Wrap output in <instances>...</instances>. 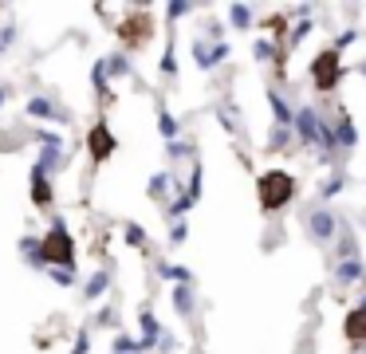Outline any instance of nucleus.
<instances>
[{"label":"nucleus","instance_id":"6ab92c4d","mask_svg":"<svg viewBox=\"0 0 366 354\" xmlns=\"http://www.w3.org/2000/svg\"><path fill=\"white\" fill-rule=\"evenodd\" d=\"M12 36H16V28H4V32H0V51H4V48L12 44Z\"/></svg>","mask_w":366,"mask_h":354},{"label":"nucleus","instance_id":"f8f14e48","mask_svg":"<svg viewBox=\"0 0 366 354\" xmlns=\"http://www.w3.org/2000/svg\"><path fill=\"white\" fill-rule=\"evenodd\" d=\"M28 114H40V118H51V122H63V114L55 107H51L48 98H32L28 103Z\"/></svg>","mask_w":366,"mask_h":354},{"label":"nucleus","instance_id":"f257e3e1","mask_svg":"<svg viewBox=\"0 0 366 354\" xmlns=\"http://www.w3.org/2000/svg\"><path fill=\"white\" fill-rule=\"evenodd\" d=\"M256 193H260V209L276 213V209H284L296 197V177L287 169H268V173L256 177Z\"/></svg>","mask_w":366,"mask_h":354},{"label":"nucleus","instance_id":"1a4fd4ad","mask_svg":"<svg viewBox=\"0 0 366 354\" xmlns=\"http://www.w3.org/2000/svg\"><path fill=\"white\" fill-rule=\"evenodd\" d=\"M268 107L276 110V126H284V130L296 126V110L284 103V95H280V91H268Z\"/></svg>","mask_w":366,"mask_h":354},{"label":"nucleus","instance_id":"9d476101","mask_svg":"<svg viewBox=\"0 0 366 354\" xmlns=\"http://www.w3.org/2000/svg\"><path fill=\"white\" fill-rule=\"evenodd\" d=\"M346 339L351 343H366V307H355L346 315Z\"/></svg>","mask_w":366,"mask_h":354},{"label":"nucleus","instance_id":"ddd939ff","mask_svg":"<svg viewBox=\"0 0 366 354\" xmlns=\"http://www.w3.org/2000/svg\"><path fill=\"white\" fill-rule=\"evenodd\" d=\"M107 287H110V275L107 272H95V275H91V284L83 287V295H87V299H99Z\"/></svg>","mask_w":366,"mask_h":354},{"label":"nucleus","instance_id":"a211bd4d","mask_svg":"<svg viewBox=\"0 0 366 354\" xmlns=\"http://www.w3.org/2000/svg\"><path fill=\"white\" fill-rule=\"evenodd\" d=\"M158 122H162V134H166V138H174V134H178V126H174V118H169L166 110H162V118H158Z\"/></svg>","mask_w":366,"mask_h":354},{"label":"nucleus","instance_id":"7ed1b4c3","mask_svg":"<svg viewBox=\"0 0 366 354\" xmlns=\"http://www.w3.org/2000/svg\"><path fill=\"white\" fill-rule=\"evenodd\" d=\"M311 79H315L319 91H335V83H339V48H327L311 59Z\"/></svg>","mask_w":366,"mask_h":354},{"label":"nucleus","instance_id":"0eeeda50","mask_svg":"<svg viewBox=\"0 0 366 354\" xmlns=\"http://www.w3.org/2000/svg\"><path fill=\"white\" fill-rule=\"evenodd\" d=\"M32 201H36L40 209L51 205V185H48V169H44V166L32 169Z\"/></svg>","mask_w":366,"mask_h":354},{"label":"nucleus","instance_id":"aec40b11","mask_svg":"<svg viewBox=\"0 0 366 354\" xmlns=\"http://www.w3.org/2000/svg\"><path fill=\"white\" fill-rule=\"evenodd\" d=\"M307 32H311V20H299V28H296V39H303Z\"/></svg>","mask_w":366,"mask_h":354},{"label":"nucleus","instance_id":"20e7f679","mask_svg":"<svg viewBox=\"0 0 366 354\" xmlns=\"http://www.w3.org/2000/svg\"><path fill=\"white\" fill-rule=\"evenodd\" d=\"M296 134H299V142H303V146H323L327 122L311 107H299L296 110Z\"/></svg>","mask_w":366,"mask_h":354},{"label":"nucleus","instance_id":"dca6fc26","mask_svg":"<svg viewBox=\"0 0 366 354\" xmlns=\"http://www.w3.org/2000/svg\"><path fill=\"white\" fill-rule=\"evenodd\" d=\"M166 193H169V177L158 173L154 181H150V197H166Z\"/></svg>","mask_w":366,"mask_h":354},{"label":"nucleus","instance_id":"f3484780","mask_svg":"<svg viewBox=\"0 0 366 354\" xmlns=\"http://www.w3.org/2000/svg\"><path fill=\"white\" fill-rule=\"evenodd\" d=\"M264 28L272 32V36H284V16H272V20H264Z\"/></svg>","mask_w":366,"mask_h":354},{"label":"nucleus","instance_id":"412c9836","mask_svg":"<svg viewBox=\"0 0 366 354\" xmlns=\"http://www.w3.org/2000/svg\"><path fill=\"white\" fill-rule=\"evenodd\" d=\"M4 98H8V91H4V87H0V103H4Z\"/></svg>","mask_w":366,"mask_h":354},{"label":"nucleus","instance_id":"f03ea898","mask_svg":"<svg viewBox=\"0 0 366 354\" xmlns=\"http://www.w3.org/2000/svg\"><path fill=\"white\" fill-rule=\"evenodd\" d=\"M44 244V256H48V272L51 268H63V272H67L71 264H75V252H71V236H67V228H63V221H55V225H51V232L44 236L40 240Z\"/></svg>","mask_w":366,"mask_h":354},{"label":"nucleus","instance_id":"39448f33","mask_svg":"<svg viewBox=\"0 0 366 354\" xmlns=\"http://www.w3.org/2000/svg\"><path fill=\"white\" fill-rule=\"evenodd\" d=\"M303 221H307V232H311V240H315V244H331V240H335L339 221H335V213H331V209H315V213H307Z\"/></svg>","mask_w":366,"mask_h":354},{"label":"nucleus","instance_id":"6e6552de","mask_svg":"<svg viewBox=\"0 0 366 354\" xmlns=\"http://www.w3.org/2000/svg\"><path fill=\"white\" fill-rule=\"evenodd\" d=\"M358 280H366L362 260H339V268H335V284L346 287V284H358Z\"/></svg>","mask_w":366,"mask_h":354},{"label":"nucleus","instance_id":"2eb2a0df","mask_svg":"<svg viewBox=\"0 0 366 354\" xmlns=\"http://www.w3.org/2000/svg\"><path fill=\"white\" fill-rule=\"evenodd\" d=\"M228 16H233V24H237V28H248V24H252V8H228Z\"/></svg>","mask_w":366,"mask_h":354},{"label":"nucleus","instance_id":"4468645a","mask_svg":"<svg viewBox=\"0 0 366 354\" xmlns=\"http://www.w3.org/2000/svg\"><path fill=\"white\" fill-rule=\"evenodd\" d=\"M174 307H181V315H193L197 299H193V291H189V287H178V291H174Z\"/></svg>","mask_w":366,"mask_h":354},{"label":"nucleus","instance_id":"9b49d317","mask_svg":"<svg viewBox=\"0 0 366 354\" xmlns=\"http://www.w3.org/2000/svg\"><path fill=\"white\" fill-rule=\"evenodd\" d=\"M355 126H351V118H339V122H335V146L339 150H351V146H355Z\"/></svg>","mask_w":366,"mask_h":354},{"label":"nucleus","instance_id":"423d86ee","mask_svg":"<svg viewBox=\"0 0 366 354\" xmlns=\"http://www.w3.org/2000/svg\"><path fill=\"white\" fill-rule=\"evenodd\" d=\"M87 150H91V157L95 162H103V157H110L115 154V138H110V130L107 126H95L87 134Z\"/></svg>","mask_w":366,"mask_h":354}]
</instances>
